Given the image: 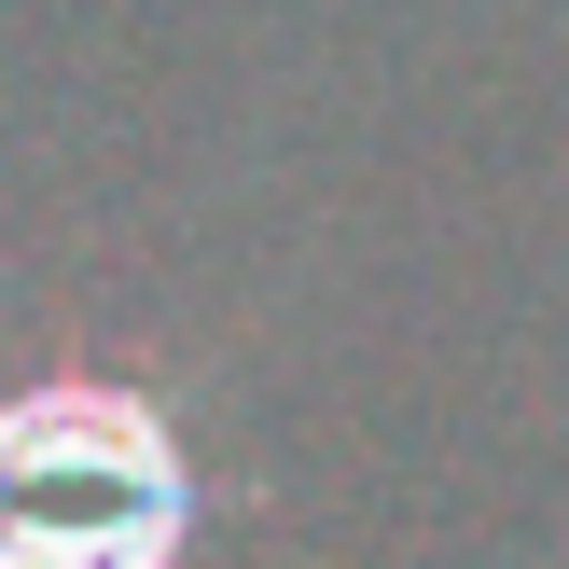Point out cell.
Masks as SVG:
<instances>
[{"mask_svg":"<svg viewBox=\"0 0 569 569\" xmlns=\"http://www.w3.org/2000/svg\"><path fill=\"white\" fill-rule=\"evenodd\" d=\"M194 459L139 389H14L0 403V569H181Z\"/></svg>","mask_w":569,"mask_h":569,"instance_id":"6da1fadb","label":"cell"}]
</instances>
